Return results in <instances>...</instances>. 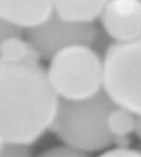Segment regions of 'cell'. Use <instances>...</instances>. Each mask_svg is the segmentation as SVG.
Instances as JSON below:
<instances>
[{
    "instance_id": "6da1fadb",
    "label": "cell",
    "mask_w": 141,
    "mask_h": 157,
    "mask_svg": "<svg viewBox=\"0 0 141 157\" xmlns=\"http://www.w3.org/2000/svg\"><path fill=\"white\" fill-rule=\"evenodd\" d=\"M59 101L40 64L0 63V142L35 144L51 128Z\"/></svg>"
},
{
    "instance_id": "7a4b0ae2",
    "label": "cell",
    "mask_w": 141,
    "mask_h": 157,
    "mask_svg": "<svg viewBox=\"0 0 141 157\" xmlns=\"http://www.w3.org/2000/svg\"><path fill=\"white\" fill-rule=\"evenodd\" d=\"M115 106L104 89L80 100L59 98L56 114L49 131L63 144L87 154L105 151L114 142L106 119Z\"/></svg>"
},
{
    "instance_id": "4fadbf2b",
    "label": "cell",
    "mask_w": 141,
    "mask_h": 157,
    "mask_svg": "<svg viewBox=\"0 0 141 157\" xmlns=\"http://www.w3.org/2000/svg\"><path fill=\"white\" fill-rule=\"evenodd\" d=\"M24 27L10 20L0 18V40L11 37H22L26 31Z\"/></svg>"
},
{
    "instance_id": "7c38bea8",
    "label": "cell",
    "mask_w": 141,
    "mask_h": 157,
    "mask_svg": "<svg viewBox=\"0 0 141 157\" xmlns=\"http://www.w3.org/2000/svg\"><path fill=\"white\" fill-rule=\"evenodd\" d=\"M1 157H25L31 156L29 145L15 142H0Z\"/></svg>"
},
{
    "instance_id": "3957f363",
    "label": "cell",
    "mask_w": 141,
    "mask_h": 157,
    "mask_svg": "<svg viewBox=\"0 0 141 157\" xmlns=\"http://www.w3.org/2000/svg\"><path fill=\"white\" fill-rule=\"evenodd\" d=\"M47 72L59 98L80 100L103 89V59L91 46H71L59 51L50 59Z\"/></svg>"
},
{
    "instance_id": "2e32d148",
    "label": "cell",
    "mask_w": 141,
    "mask_h": 157,
    "mask_svg": "<svg viewBox=\"0 0 141 157\" xmlns=\"http://www.w3.org/2000/svg\"><path fill=\"white\" fill-rule=\"evenodd\" d=\"M134 133L141 140V115H136V124Z\"/></svg>"
},
{
    "instance_id": "8992f818",
    "label": "cell",
    "mask_w": 141,
    "mask_h": 157,
    "mask_svg": "<svg viewBox=\"0 0 141 157\" xmlns=\"http://www.w3.org/2000/svg\"><path fill=\"white\" fill-rule=\"evenodd\" d=\"M103 30L114 41L141 36V0H109L100 15Z\"/></svg>"
},
{
    "instance_id": "5b68a950",
    "label": "cell",
    "mask_w": 141,
    "mask_h": 157,
    "mask_svg": "<svg viewBox=\"0 0 141 157\" xmlns=\"http://www.w3.org/2000/svg\"><path fill=\"white\" fill-rule=\"evenodd\" d=\"M98 31L93 22L71 21L54 13L43 24L27 29L26 38L43 59H50L59 51L71 46H92Z\"/></svg>"
},
{
    "instance_id": "30bf717a",
    "label": "cell",
    "mask_w": 141,
    "mask_h": 157,
    "mask_svg": "<svg viewBox=\"0 0 141 157\" xmlns=\"http://www.w3.org/2000/svg\"><path fill=\"white\" fill-rule=\"evenodd\" d=\"M106 124L112 137L129 136L135 131L136 115L126 108L116 105L108 113Z\"/></svg>"
},
{
    "instance_id": "8fae6325",
    "label": "cell",
    "mask_w": 141,
    "mask_h": 157,
    "mask_svg": "<svg viewBox=\"0 0 141 157\" xmlns=\"http://www.w3.org/2000/svg\"><path fill=\"white\" fill-rule=\"evenodd\" d=\"M40 155L45 157H82L88 155V154L67 144H63L61 145H56V147H52L50 149L46 150Z\"/></svg>"
},
{
    "instance_id": "e0dca14e",
    "label": "cell",
    "mask_w": 141,
    "mask_h": 157,
    "mask_svg": "<svg viewBox=\"0 0 141 157\" xmlns=\"http://www.w3.org/2000/svg\"><path fill=\"white\" fill-rule=\"evenodd\" d=\"M140 150H141V147H140Z\"/></svg>"
},
{
    "instance_id": "277c9868",
    "label": "cell",
    "mask_w": 141,
    "mask_h": 157,
    "mask_svg": "<svg viewBox=\"0 0 141 157\" xmlns=\"http://www.w3.org/2000/svg\"><path fill=\"white\" fill-rule=\"evenodd\" d=\"M103 89L117 106L141 115V36L114 41L103 56Z\"/></svg>"
},
{
    "instance_id": "9a60e30c",
    "label": "cell",
    "mask_w": 141,
    "mask_h": 157,
    "mask_svg": "<svg viewBox=\"0 0 141 157\" xmlns=\"http://www.w3.org/2000/svg\"><path fill=\"white\" fill-rule=\"evenodd\" d=\"M112 144L115 147H129L131 145L129 136H116V137H114Z\"/></svg>"
},
{
    "instance_id": "ba28073f",
    "label": "cell",
    "mask_w": 141,
    "mask_h": 157,
    "mask_svg": "<svg viewBox=\"0 0 141 157\" xmlns=\"http://www.w3.org/2000/svg\"><path fill=\"white\" fill-rule=\"evenodd\" d=\"M109 0H54L55 13L67 20L93 22Z\"/></svg>"
},
{
    "instance_id": "9c48e42d",
    "label": "cell",
    "mask_w": 141,
    "mask_h": 157,
    "mask_svg": "<svg viewBox=\"0 0 141 157\" xmlns=\"http://www.w3.org/2000/svg\"><path fill=\"white\" fill-rule=\"evenodd\" d=\"M40 59V53L27 38L11 37L0 40V63L38 65Z\"/></svg>"
},
{
    "instance_id": "5bb4252c",
    "label": "cell",
    "mask_w": 141,
    "mask_h": 157,
    "mask_svg": "<svg viewBox=\"0 0 141 157\" xmlns=\"http://www.w3.org/2000/svg\"><path fill=\"white\" fill-rule=\"evenodd\" d=\"M103 156H121L135 157L141 156L140 149H131V147H115L114 149H107L102 153Z\"/></svg>"
},
{
    "instance_id": "52a82bcc",
    "label": "cell",
    "mask_w": 141,
    "mask_h": 157,
    "mask_svg": "<svg viewBox=\"0 0 141 157\" xmlns=\"http://www.w3.org/2000/svg\"><path fill=\"white\" fill-rule=\"evenodd\" d=\"M54 13V0H0V18L25 29L43 24Z\"/></svg>"
}]
</instances>
